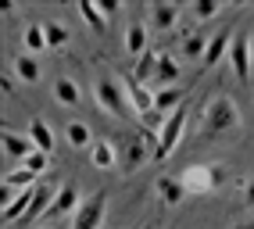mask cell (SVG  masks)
I'll return each mask as SVG.
<instances>
[{
    "instance_id": "34",
    "label": "cell",
    "mask_w": 254,
    "mask_h": 229,
    "mask_svg": "<svg viewBox=\"0 0 254 229\" xmlns=\"http://www.w3.org/2000/svg\"><path fill=\"white\" fill-rule=\"evenodd\" d=\"M251 57H254V36H251Z\"/></svg>"
},
{
    "instance_id": "6",
    "label": "cell",
    "mask_w": 254,
    "mask_h": 229,
    "mask_svg": "<svg viewBox=\"0 0 254 229\" xmlns=\"http://www.w3.org/2000/svg\"><path fill=\"white\" fill-rule=\"evenodd\" d=\"M122 86H126V93H129V104H132V111H136V114L154 111V93H150V86L136 83V79H132V72H126V75H122Z\"/></svg>"
},
{
    "instance_id": "24",
    "label": "cell",
    "mask_w": 254,
    "mask_h": 229,
    "mask_svg": "<svg viewBox=\"0 0 254 229\" xmlns=\"http://www.w3.org/2000/svg\"><path fill=\"white\" fill-rule=\"evenodd\" d=\"M79 14L86 18V25H90L93 32H104V29H108V18L100 14V7H97V4H90V0H79Z\"/></svg>"
},
{
    "instance_id": "19",
    "label": "cell",
    "mask_w": 254,
    "mask_h": 229,
    "mask_svg": "<svg viewBox=\"0 0 254 229\" xmlns=\"http://www.w3.org/2000/svg\"><path fill=\"white\" fill-rule=\"evenodd\" d=\"M54 97H58V104H64V108H75V104L82 101V93H79V86L72 83L68 75H61V79H54Z\"/></svg>"
},
{
    "instance_id": "7",
    "label": "cell",
    "mask_w": 254,
    "mask_h": 229,
    "mask_svg": "<svg viewBox=\"0 0 254 229\" xmlns=\"http://www.w3.org/2000/svg\"><path fill=\"white\" fill-rule=\"evenodd\" d=\"M226 57L233 61L236 79H240V83H247V79H251V40H247V36H233V47H229Z\"/></svg>"
},
{
    "instance_id": "17",
    "label": "cell",
    "mask_w": 254,
    "mask_h": 229,
    "mask_svg": "<svg viewBox=\"0 0 254 229\" xmlns=\"http://www.w3.org/2000/svg\"><path fill=\"white\" fill-rule=\"evenodd\" d=\"M126 51L132 54V57H143L150 47H147V25H140V22H132L129 29H126Z\"/></svg>"
},
{
    "instance_id": "26",
    "label": "cell",
    "mask_w": 254,
    "mask_h": 229,
    "mask_svg": "<svg viewBox=\"0 0 254 229\" xmlns=\"http://www.w3.org/2000/svg\"><path fill=\"white\" fill-rule=\"evenodd\" d=\"M25 51H29V54L47 51V32H43V25H29V29H25Z\"/></svg>"
},
{
    "instance_id": "13",
    "label": "cell",
    "mask_w": 254,
    "mask_h": 229,
    "mask_svg": "<svg viewBox=\"0 0 254 229\" xmlns=\"http://www.w3.org/2000/svg\"><path fill=\"white\" fill-rule=\"evenodd\" d=\"M186 104V90L183 86H168V90H154V108L161 114H172Z\"/></svg>"
},
{
    "instance_id": "3",
    "label": "cell",
    "mask_w": 254,
    "mask_h": 229,
    "mask_svg": "<svg viewBox=\"0 0 254 229\" xmlns=\"http://www.w3.org/2000/svg\"><path fill=\"white\" fill-rule=\"evenodd\" d=\"M183 186H186V193H211V190H218L226 183V169L222 165H190L183 175Z\"/></svg>"
},
{
    "instance_id": "14",
    "label": "cell",
    "mask_w": 254,
    "mask_h": 229,
    "mask_svg": "<svg viewBox=\"0 0 254 229\" xmlns=\"http://www.w3.org/2000/svg\"><path fill=\"white\" fill-rule=\"evenodd\" d=\"M176 18H179V7L176 4H150V11H147V22H150V29H172L176 25Z\"/></svg>"
},
{
    "instance_id": "15",
    "label": "cell",
    "mask_w": 254,
    "mask_h": 229,
    "mask_svg": "<svg viewBox=\"0 0 254 229\" xmlns=\"http://www.w3.org/2000/svg\"><path fill=\"white\" fill-rule=\"evenodd\" d=\"M176 79H179V61H176V57H168V54H161V57H158L154 83H150V86H154V90H168V86L176 83Z\"/></svg>"
},
{
    "instance_id": "32",
    "label": "cell",
    "mask_w": 254,
    "mask_h": 229,
    "mask_svg": "<svg viewBox=\"0 0 254 229\" xmlns=\"http://www.w3.org/2000/svg\"><path fill=\"white\" fill-rule=\"evenodd\" d=\"M244 204H247V208H254V175L247 179V186H244Z\"/></svg>"
},
{
    "instance_id": "2",
    "label": "cell",
    "mask_w": 254,
    "mask_h": 229,
    "mask_svg": "<svg viewBox=\"0 0 254 229\" xmlns=\"http://www.w3.org/2000/svg\"><path fill=\"white\" fill-rule=\"evenodd\" d=\"M93 97H97V104L104 108L108 114H132V104H129V93L126 86L118 83L115 75H97V83H93Z\"/></svg>"
},
{
    "instance_id": "5",
    "label": "cell",
    "mask_w": 254,
    "mask_h": 229,
    "mask_svg": "<svg viewBox=\"0 0 254 229\" xmlns=\"http://www.w3.org/2000/svg\"><path fill=\"white\" fill-rule=\"evenodd\" d=\"M183 129H186V108H179V111L168 114L165 129L158 133V151H154V161H165L168 154L176 151V143H179V136H183Z\"/></svg>"
},
{
    "instance_id": "16",
    "label": "cell",
    "mask_w": 254,
    "mask_h": 229,
    "mask_svg": "<svg viewBox=\"0 0 254 229\" xmlns=\"http://www.w3.org/2000/svg\"><path fill=\"white\" fill-rule=\"evenodd\" d=\"M29 136H32V143H36V151H43V154H54V129H50L43 118H32V125H29Z\"/></svg>"
},
{
    "instance_id": "22",
    "label": "cell",
    "mask_w": 254,
    "mask_h": 229,
    "mask_svg": "<svg viewBox=\"0 0 254 229\" xmlns=\"http://www.w3.org/2000/svg\"><path fill=\"white\" fill-rule=\"evenodd\" d=\"M90 158H93V165L97 169H111L115 165V143H108V140H97L93 147H90Z\"/></svg>"
},
{
    "instance_id": "10",
    "label": "cell",
    "mask_w": 254,
    "mask_h": 229,
    "mask_svg": "<svg viewBox=\"0 0 254 229\" xmlns=\"http://www.w3.org/2000/svg\"><path fill=\"white\" fill-rule=\"evenodd\" d=\"M147 161V140L143 136H129L122 143V172H136Z\"/></svg>"
},
{
    "instance_id": "30",
    "label": "cell",
    "mask_w": 254,
    "mask_h": 229,
    "mask_svg": "<svg viewBox=\"0 0 254 229\" xmlns=\"http://www.w3.org/2000/svg\"><path fill=\"white\" fill-rule=\"evenodd\" d=\"M140 118H143V125H147V129H158V133H161V129H165V122H168L158 108H154V111H147V114H140Z\"/></svg>"
},
{
    "instance_id": "25",
    "label": "cell",
    "mask_w": 254,
    "mask_h": 229,
    "mask_svg": "<svg viewBox=\"0 0 254 229\" xmlns=\"http://www.w3.org/2000/svg\"><path fill=\"white\" fill-rule=\"evenodd\" d=\"M32 179H36V172H29V169L22 165V169L4 172V186H11V190H32Z\"/></svg>"
},
{
    "instance_id": "28",
    "label": "cell",
    "mask_w": 254,
    "mask_h": 229,
    "mask_svg": "<svg viewBox=\"0 0 254 229\" xmlns=\"http://www.w3.org/2000/svg\"><path fill=\"white\" fill-rule=\"evenodd\" d=\"M22 165L29 169V172H36V175H43L47 172V165H50V154H43V151H32L25 161H22Z\"/></svg>"
},
{
    "instance_id": "27",
    "label": "cell",
    "mask_w": 254,
    "mask_h": 229,
    "mask_svg": "<svg viewBox=\"0 0 254 229\" xmlns=\"http://www.w3.org/2000/svg\"><path fill=\"white\" fill-rule=\"evenodd\" d=\"M68 143H72V147H93V140H90V125L68 122Z\"/></svg>"
},
{
    "instance_id": "21",
    "label": "cell",
    "mask_w": 254,
    "mask_h": 229,
    "mask_svg": "<svg viewBox=\"0 0 254 229\" xmlns=\"http://www.w3.org/2000/svg\"><path fill=\"white\" fill-rule=\"evenodd\" d=\"M43 32H47V47H50V51H61V47L72 40V29L64 22H47Z\"/></svg>"
},
{
    "instance_id": "31",
    "label": "cell",
    "mask_w": 254,
    "mask_h": 229,
    "mask_svg": "<svg viewBox=\"0 0 254 229\" xmlns=\"http://www.w3.org/2000/svg\"><path fill=\"white\" fill-rule=\"evenodd\" d=\"M100 14H104V18H111V14H118V4H115V0H100Z\"/></svg>"
},
{
    "instance_id": "11",
    "label": "cell",
    "mask_w": 254,
    "mask_h": 229,
    "mask_svg": "<svg viewBox=\"0 0 254 229\" xmlns=\"http://www.w3.org/2000/svg\"><path fill=\"white\" fill-rule=\"evenodd\" d=\"M154 190H158V197L165 204H183V197H186V186H183L179 175H158Z\"/></svg>"
},
{
    "instance_id": "1",
    "label": "cell",
    "mask_w": 254,
    "mask_h": 229,
    "mask_svg": "<svg viewBox=\"0 0 254 229\" xmlns=\"http://www.w3.org/2000/svg\"><path fill=\"white\" fill-rule=\"evenodd\" d=\"M240 129V108H236L229 97H211V101L204 104V111H200V140H222L229 133H236Z\"/></svg>"
},
{
    "instance_id": "8",
    "label": "cell",
    "mask_w": 254,
    "mask_h": 229,
    "mask_svg": "<svg viewBox=\"0 0 254 229\" xmlns=\"http://www.w3.org/2000/svg\"><path fill=\"white\" fill-rule=\"evenodd\" d=\"M233 25H226V29H218L215 36H211V43H208V54H204V61H200V68H215L218 61H222V54H229V47H233Z\"/></svg>"
},
{
    "instance_id": "29",
    "label": "cell",
    "mask_w": 254,
    "mask_h": 229,
    "mask_svg": "<svg viewBox=\"0 0 254 229\" xmlns=\"http://www.w3.org/2000/svg\"><path fill=\"white\" fill-rule=\"evenodd\" d=\"M218 14V4H211V0H200V4H193V18L197 22H208Z\"/></svg>"
},
{
    "instance_id": "9",
    "label": "cell",
    "mask_w": 254,
    "mask_h": 229,
    "mask_svg": "<svg viewBox=\"0 0 254 229\" xmlns=\"http://www.w3.org/2000/svg\"><path fill=\"white\" fill-rule=\"evenodd\" d=\"M82 201H79V190L75 186H68V183H61V190H58V197H54V204H50V211H47V222H54V219H61V215H75V208H79Z\"/></svg>"
},
{
    "instance_id": "18",
    "label": "cell",
    "mask_w": 254,
    "mask_h": 229,
    "mask_svg": "<svg viewBox=\"0 0 254 229\" xmlns=\"http://www.w3.org/2000/svg\"><path fill=\"white\" fill-rule=\"evenodd\" d=\"M158 57H161V51H147L143 57H136V72H132V79L143 83V86H150V83H154V72H158Z\"/></svg>"
},
{
    "instance_id": "4",
    "label": "cell",
    "mask_w": 254,
    "mask_h": 229,
    "mask_svg": "<svg viewBox=\"0 0 254 229\" xmlns=\"http://www.w3.org/2000/svg\"><path fill=\"white\" fill-rule=\"evenodd\" d=\"M104 211H108V190H97V193H90V197L75 208L72 229H97L100 222H104Z\"/></svg>"
},
{
    "instance_id": "23",
    "label": "cell",
    "mask_w": 254,
    "mask_h": 229,
    "mask_svg": "<svg viewBox=\"0 0 254 229\" xmlns=\"http://www.w3.org/2000/svg\"><path fill=\"white\" fill-rule=\"evenodd\" d=\"M208 36H204V32H200V29H193V36H186L183 40V54L186 57H200V61H204V54H208Z\"/></svg>"
},
{
    "instance_id": "20",
    "label": "cell",
    "mask_w": 254,
    "mask_h": 229,
    "mask_svg": "<svg viewBox=\"0 0 254 229\" xmlns=\"http://www.w3.org/2000/svg\"><path fill=\"white\" fill-rule=\"evenodd\" d=\"M14 72L22 75V83H25V86H36V83H40V75H43V72H40V61L32 57V54H22L18 61H14Z\"/></svg>"
},
{
    "instance_id": "33",
    "label": "cell",
    "mask_w": 254,
    "mask_h": 229,
    "mask_svg": "<svg viewBox=\"0 0 254 229\" xmlns=\"http://www.w3.org/2000/svg\"><path fill=\"white\" fill-rule=\"evenodd\" d=\"M0 90H4V97H11V93H14V86H11V79H0Z\"/></svg>"
},
{
    "instance_id": "12",
    "label": "cell",
    "mask_w": 254,
    "mask_h": 229,
    "mask_svg": "<svg viewBox=\"0 0 254 229\" xmlns=\"http://www.w3.org/2000/svg\"><path fill=\"white\" fill-rule=\"evenodd\" d=\"M32 151H36L32 136H22V133H11V129H4V154H7V158H18V161H25Z\"/></svg>"
},
{
    "instance_id": "35",
    "label": "cell",
    "mask_w": 254,
    "mask_h": 229,
    "mask_svg": "<svg viewBox=\"0 0 254 229\" xmlns=\"http://www.w3.org/2000/svg\"><path fill=\"white\" fill-rule=\"evenodd\" d=\"M143 229H150V226H143Z\"/></svg>"
}]
</instances>
